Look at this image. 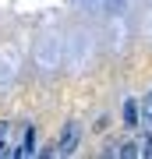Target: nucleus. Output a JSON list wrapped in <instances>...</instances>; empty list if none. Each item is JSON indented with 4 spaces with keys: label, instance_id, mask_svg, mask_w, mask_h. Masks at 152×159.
I'll return each mask as SVG.
<instances>
[{
    "label": "nucleus",
    "instance_id": "nucleus-3",
    "mask_svg": "<svg viewBox=\"0 0 152 159\" xmlns=\"http://www.w3.org/2000/svg\"><path fill=\"white\" fill-rule=\"evenodd\" d=\"M124 124H127V127H135V124H138V102H135V99H127V102H124Z\"/></svg>",
    "mask_w": 152,
    "mask_h": 159
},
{
    "label": "nucleus",
    "instance_id": "nucleus-2",
    "mask_svg": "<svg viewBox=\"0 0 152 159\" xmlns=\"http://www.w3.org/2000/svg\"><path fill=\"white\" fill-rule=\"evenodd\" d=\"M14 156H18V159H25V156H35V127H32V124L25 127V134H21V145L14 148Z\"/></svg>",
    "mask_w": 152,
    "mask_h": 159
},
{
    "label": "nucleus",
    "instance_id": "nucleus-1",
    "mask_svg": "<svg viewBox=\"0 0 152 159\" xmlns=\"http://www.w3.org/2000/svg\"><path fill=\"white\" fill-rule=\"evenodd\" d=\"M78 138H81V127H78V124H74V120H71V124L64 127V138H60V145H57L53 152H60V156L74 152V148H78Z\"/></svg>",
    "mask_w": 152,
    "mask_h": 159
},
{
    "label": "nucleus",
    "instance_id": "nucleus-7",
    "mask_svg": "<svg viewBox=\"0 0 152 159\" xmlns=\"http://www.w3.org/2000/svg\"><path fill=\"white\" fill-rule=\"evenodd\" d=\"M149 96H152V92H149Z\"/></svg>",
    "mask_w": 152,
    "mask_h": 159
},
{
    "label": "nucleus",
    "instance_id": "nucleus-4",
    "mask_svg": "<svg viewBox=\"0 0 152 159\" xmlns=\"http://www.w3.org/2000/svg\"><path fill=\"white\" fill-rule=\"evenodd\" d=\"M7 131H11V124H7V120H0V156H11V148H4V138H7Z\"/></svg>",
    "mask_w": 152,
    "mask_h": 159
},
{
    "label": "nucleus",
    "instance_id": "nucleus-6",
    "mask_svg": "<svg viewBox=\"0 0 152 159\" xmlns=\"http://www.w3.org/2000/svg\"><path fill=\"white\" fill-rule=\"evenodd\" d=\"M141 113H145V120L152 124V96H145V106H141Z\"/></svg>",
    "mask_w": 152,
    "mask_h": 159
},
{
    "label": "nucleus",
    "instance_id": "nucleus-5",
    "mask_svg": "<svg viewBox=\"0 0 152 159\" xmlns=\"http://www.w3.org/2000/svg\"><path fill=\"white\" fill-rule=\"evenodd\" d=\"M120 156H141V148L131 142V145H124V148H120Z\"/></svg>",
    "mask_w": 152,
    "mask_h": 159
}]
</instances>
